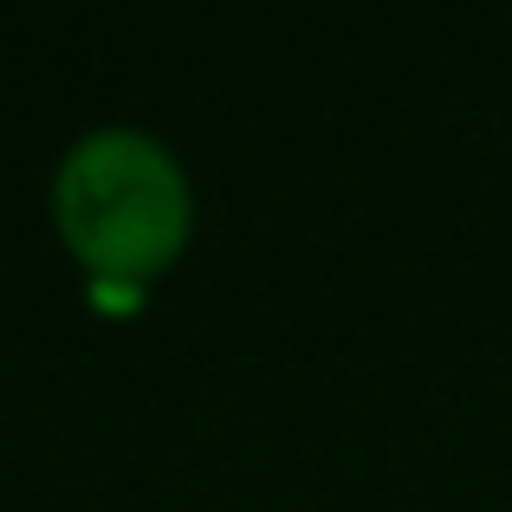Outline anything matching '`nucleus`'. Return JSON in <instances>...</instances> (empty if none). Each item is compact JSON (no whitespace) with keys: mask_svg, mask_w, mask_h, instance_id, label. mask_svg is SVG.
Segmentation results:
<instances>
[{"mask_svg":"<svg viewBox=\"0 0 512 512\" xmlns=\"http://www.w3.org/2000/svg\"><path fill=\"white\" fill-rule=\"evenodd\" d=\"M52 221L59 240L98 286H150L188 247L195 195L188 175L150 130H91L65 150L52 175Z\"/></svg>","mask_w":512,"mask_h":512,"instance_id":"nucleus-1","label":"nucleus"}]
</instances>
